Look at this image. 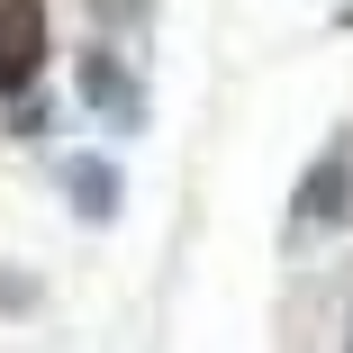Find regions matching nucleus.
I'll return each instance as SVG.
<instances>
[{
  "label": "nucleus",
  "instance_id": "1",
  "mask_svg": "<svg viewBox=\"0 0 353 353\" xmlns=\"http://www.w3.org/2000/svg\"><path fill=\"white\" fill-rule=\"evenodd\" d=\"M73 91L100 109V127H109V136H145V82L127 73V54H118L109 37H91V46L73 54Z\"/></svg>",
  "mask_w": 353,
  "mask_h": 353
},
{
  "label": "nucleus",
  "instance_id": "2",
  "mask_svg": "<svg viewBox=\"0 0 353 353\" xmlns=\"http://www.w3.org/2000/svg\"><path fill=\"white\" fill-rule=\"evenodd\" d=\"M63 208H73L82 227H118L127 208V172L109 154H63Z\"/></svg>",
  "mask_w": 353,
  "mask_h": 353
},
{
  "label": "nucleus",
  "instance_id": "3",
  "mask_svg": "<svg viewBox=\"0 0 353 353\" xmlns=\"http://www.w3.org/2000/svg\"><path fill=\"white\" fill-rule=\"evenodd\" d=\"M46 63V0H0V100L28 91Z\"/></svg>",
  "mask_w": 353,
  "mask_h": 353
},
{
  "label": "nucleus",
  "instance_id": "4",
  "mask_svg": "<svg viewBox=\"0 0 353 353\" xmlns=\"http://www.w3.org/2000/svg\"><path fill=\"white\" fill-rule=\"evenodd\" d=\"M299 227H353V154H317L299 172V199H290Z\"/></svg>",
  "mask_w": 353,
  "mask_h": 353
},
{
  "label": "nucleus",
  "instance_id": "5",
  "mask_svg": "<svg viewBox=\"0 0 353 353\" xmlns=\"http://www.w3.org/2000/svg\"><path fill=\"white\" fill-rule=\"evenodd\" d=\"M37 299H46V290H37L28 272H0V317H37Z\"/></svg>",
  "mask_w": 353,
  "mask_h": 353
},
{
  "label": "nucleus",
  "instance_id": "6",
  "mask_svg": "<svg viewBox=\"0 0 353 353\" xmlns=\"http://www.w3.org/2000/svg\"><path fill=\"white\" fill-rule=\"evenodd\" d=\"M145 10H154V0H91V19H100V28H127V19H145Z\"/></svg>",
  "mask_w": 353,
  "mask_h": 353
},
{
  "label": "nucleus",
  "instance_id": "7",
  "mask_svg": "<svg viewBox=\"0 0 353 353\" xmlns=\"http://www.w3.org/2000/svg\"><path fill=\"white\" fill-rule=\"evenodd\" d=\"M344 353H353V344H344Z\"/></svg>",
  "mask_w": 353,
  "mask_h": 353
}]
</instances>
